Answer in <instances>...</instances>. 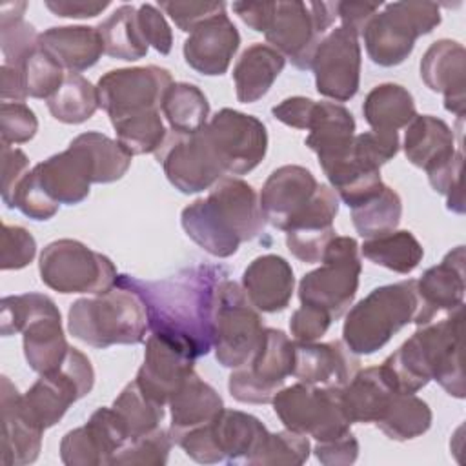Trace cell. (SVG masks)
I'll return each mask as SVG.
<instances>
[{"instance_id": "6da1fadb", "label": "cell", "mask_w": 466, "mask_h": 466, "mask_svg": "<svg viewBox=\"0 0 466 466\" xmlns=\"http://www.w3.org/2000/svg\"><path fill=\"white\" fill-rule=\"evenodd\" d=\"M228 277L222 266L198 264L160 280L118 275L116 284L140 297L151 333L198 359L213 350L218 289Z\"/></svg>"}, {"instance_id": "7a4b0ae2", "label": "cell", "mask_w": 466, "mask_h": 466, "mask_svg": "<svg viewBox=\"0 0 466 466\" xmlns=\"http://www.w3.org/2000/svg\"><path fill=\"white\" fill-rule=\"evenodd\" d=\"M462 306L428 324L393 351L379 368L388 384L399 393H417L430 380L455 399H464L461 368Z\"/></svg>"}, {"instance_id": "3957f363", "label": "cell", "mask_w": 466, "mask_h": 466, "mask_svg": "<svg viewBox=\"0 0 466 466\" xmlns=\"http://www.w3.org/2000/svg\"><path fill=\"white\" fill-rule=\"evenodd\" d=\"M67 328L75 339L98 350L140 344L149 329L140 297L118 284L109 291L75 300L67 313Z\"/></svg>"}, {"instance_id": "277c9868", "label": "cell", "mask_w": 466, "mask_h": 466, "mask_svg": "<svg viewBox=\"0 0 466 466\" xmlns=\"http://www.w3.org/2000/svg\"><path fill=\"white\" fill-rule=\"evenodd\" d=\"M0 333L4 337L22 333L25 360L38 375L58 370L71 348L62 329L60 309L42 293L4 297Z\"/></svg>"}, {"instance_id": "5b68a950", "label": "cell", "mask_w": 466, "mask_h": 466, "mask_svg": "<svg viewBox=\"0 0 466 466\" xmlns=\"http://www.w3.org/2000/svg\"><path fill=\"white\" fill-rule=\"evenodd\" d=\"M415 282V279H406L379 286L350 308L342 326V342L351 353L371 355L413 322L419 309Z\"/></svg>"}, {"instance_id": "8992f818", "label": "cell", "mask_w": 466, "mask_h": 466, "mask_svg": "<svg viewBox=\"0 0 466 466\" xmlns=\"http://www.w3.org/2000/svg\"><path fill=\"white\" fill-rule=\"evenodd\" d=\"M441 24V7L435 2L406 0L384 5L362 31L366 53L373 64L393 67L413 51L415 40Z\"/></svg>"}, {"instance_id": "52a82bcc", "label": "cell", "mask_w": 466, "mask_h": 466, "mask_svg": "<svg viewBox=\"0 0 466 466\" xmlns=\"http://www.w3.org/2000/svg\"><path fill=\"white\" fill-rule=\"evenodd\" d=\"M320 268L306 273L299 282L300 304L315 306L340 319L351 306L362 271L360 248L353 237H333L320 258Z\"/></svg>"}, {"instance_id": "ba28073f", "label": "cell", "mask_w": 466, "mask_h": 466, "mask_svg": "<svg viewBox=\"0 0 466 466\" xmlns=\"http://www.w3.org/2000/svg\"><path fill=\"white\" fill-rule=\"evenodd\" d=\"M42 282L58 293L98 295L116 284V268L111 258L93 251L75 238L49 242L38 260Z\"/></svg>"}, {"instance_id": "9c48e42d", "label": "cell", "mask_w": 466, "mask_h": 466, "mask_svg": "<svg viewBox=\"0 0 466 466\" xmlns=\"http://www.w3.org/2000/svg\"><path fill=\"white\" fill-rule=\"evenodd\" d=\"M95 370L89 359L76 348H69L66 360L55 371L42 373L40 379L18 399L20 411L40 430L60 422L67 408L91 393Z\"/></svg>"}, {"instance_id": "30bf717a", "label": "cell", "mask_w": 466, "mask_h": 466, "mask_svg": "<svg viewBox=\"0 0 466 466\" xmlns=\"http://www.w3.org/2000/svg\"><path fill=\"white\" fill-rule=\"evenodd\" d=\"M271 404L286 430L313 437L317 442L342 437L351 426L340 390L297 382L279 390Z\"/></svg>"}, {"instance_id": "8fae6325", "label": "cell", "mask_w": 466, "mask_h": 466, "mask_svg": "<svg viewBox=\"0 0 466 466\" xmlns=\"http://www.w3.org/2000/svg\"><path fill=\"white\" fill-rule=\"evenodd\" d=\"M337 18V2H275L266 40L291 64L306 71L320 40Z\"/></svg>"}, {"instance_id": "7c38bea8", "label": "cell", "mask_w": 466, "mask_h": 466, "mask_svg": "<svg viewBox=\"0 0 466 466\" xmlns=\"http://www.w3.org/2000/svg\"><path fill=\"white\" fill-rule=\"evenodd\" d=\"M264 324L260 311L249 302L240 284L226 279L218 289L215 309L213 350L224 368H240L260 344Z\"/></svg>"}, {"instance_id": "4fadbf2b", "label": "cell", "mask_w": 466, "mask_h": 466, "mask_svg": "<svg viewBox=\"0 0 466 466\" xmlns=\"http://www.w3.org/2000/svg\"><path fill=\"white\" fill-rule=\"evenodd\" d=\"M293 340L275 328H264L262 339L251 359L235 368L228 379L231 397L244 404H268L284 388L293 371Z\"/></svg>"}, {"instance_id": "5bb4252c", "label": "cell", "mask_w": 466, "mask_h": 466, "mask_svg": "<svg viewBox=\"0 0 466 466\" xmlns=\"http://www.w3.org/2000/svg\"><path fill=\"white\" fill-rule=\"evenodd\" d=\"M224 173L246 175L266 157L268 131L253 115L224 107L202 127Z\"/></svg>"}, {"instance_id": "9a60e30c", "label": "cell", "mask_w": 466, "mask_h": 466, "mask_svg": "<svg viewBox=\"0 0 466 466\" xmlns=\"http://www.w3.org/2000/svg\"><path fill=\"white\" fill-rule=\"evenodd\" d=\"M171 84V73L158 66L113 69L102 75L96 84L98 106L111 122L146 111H160Z\"/></svg>"}, {"instance_id": "2e32d148", "label": "cell", "mask_w": 466, "mask_h": 466, "mask_svg": "<svg viewBox=\"0 0 466 466\" xmlns=\"http://www.w3.org/2000/svg\"><path fill=\"white\" fill-rule=\"evenodd\" d=\"M155 157L171 186L184 195L211 189L226 177L202 129L191 135L169 131Z\"/></svg>"}, {"instance_id": "e0dca14e", "label": "cell", "mask_w": 466, "mask_h": 466, "mask_svg": "<svg viewBox=\"0 0 466 466\" xmlns=\"http://www.w3.org/2000/svg\"><path fill=\"white\" fill-rule=\"evenodd\" d=\"M319 95L335 102L351 100L360 84V44L359 35L339 25L320 40L311 67Z\"/></svg>"}, {"instance_id": "ac0fdd59", "label": "cell", "mask_w": 466, "mask_h": 466, "mask_svg": "<svg viewBox=\"0 0 466 466\" xmlns=\"http://www.w3.org/2000/svg\"><path fill=\"white\" fill-rule=\"evenodd\" d=\"M129 442L113 408H98L89 420L60 441V461L67 466H111V459Z\"/></svg>"}, {"instance_id": "d6986e66", "label": "cell", "mask_w": 466, "mask_h": 466, "mask_svg": "<svg viewBox=\"0 0 466 466\" xmlns=\"http://www.w3.org/2000/svg\"><path fill=\"white\" fill-rule=\"evenodd\" d=\"M317 187V178L302 166L288 164L271 171L258 195L266 222L286 231L306 211Z\"/></svg>"}, {"instance_id": "ffe728a7", "label": "cell", "mask_w": 466, "mask_h": 466, "mask_svg": "<svg viewBox=\"0 0 466 466\" xmlns=\"http://www.w3.org/2000/svg\"><path fill=\"white\" fill-rule=\"evenodd\" d=\"M195 360L197 359L180 346L151 333L146 340L144 362L135 380L149 399L166 406L195 371Z\"/></svg>"}, {"instance_id": "44dd1931", "label": "cell", "mask_w": 466, "mask_h": 466, "mask_svg": "<svg viewBox=\"0 0 466 466\" xmlns=\"http://www.w3.org/2000/svg\"><path fill=\"white\" fill-rule=\"evenodd\" d=\"M464 246H457L415 282L419 309L413 322L417 326L437 320L464 306Z\"/></svg>"}, {"instance_id": "7402d4cb", "label": "cell", "mask_w": 466, "mask_h": 466, "mask_svg": "<svg viewBox=\"0 0 466 466\" xmlns=\"http://www.w3.org/2000/svg\"><path fill=\"white\" fill-rule=\"evenodd\" d=\"M339 213V197L328 184H319L306 211L286 229L289 253L306 264L320 262L328 242L335 237L333 220Z\"/></svg>"}, {"instance_id": "603a6c76", "label": "cell", "mask_w": 466, "mask_h": 466, "mask_svg": "<svg viewBox=\"0 0 466 466\" xmlns=\"http://www.w3.org/2000/svg\"><path fill=\"white\" fill-rule=\"evenodd\" d=\"M295 360L291 375L299 382L342 390L359 371V357L342 340L299 342L293 340Z\"/></svg>"}, {"instance_id": "cb8c5ba5", "label": "cell", "mask_w": 466, "mask_h": 466, "mask_svg": "<svg viewBox=\"0 0 466 466\" xmlns=\"http://www.w3.org/2000/svg\"><path fill=\"white\" fill-rule=\"evenodd\" d=\"M217 220L242 242L257 238L266 226L258 195L238 177H222L206 197Z\"/></svg>"}, {"instance_id": "d4e9b609", "label": "cell", "mask_w": 466, "mask_h": 466, "mask_svg": "<svg viewBox=\"0 0 466 466\" xmlns=\"http://www.w3.org/2000/svg\"><path fill=\"white\" fill-rule=\"evenodd\" d=\"M240 46V35L229 16L213 15L200 22L184 40V60L200 75L220 76L228 71Z\"/></svg>"}, {"instance_id": "484cf974", "label": "cell", "mask_w": 466, "mask_h": 466, "mask_svg": "<svg viewBox=\"0 0 466 466\" xmlns=\"http://www.w3.org/2000/svg\"><path fill=\"white\" fill-rule=\"evenodd\" d=\"M420 78L433 93H442L446 111L459 120L466 111V51L455 40L433 42L420 58Z\"/></svg>"}, {"instance_id": "4316f807", "label": "cell", "mask_w": 466, "mask_h": 466, "mask_svg": "<svg viewBox=\"0 0 466 466\" xmlns=\"http://www.w3.org/2000/svg\"><path fill=\"white\" fill-rule=\"evenodd\" d=\"M268 435V428L255 415L238 410L224 408L215 420L206 424L215 464L222 461L251 464Z\"/></svg>"}, {"instance_id": "83f0119b", "label": "cell", "mask_w": 466, "mask_h": 466, "mask_svg": "<svg viewBox=\"0 0 466 466\" xmlns=\"http://www.w3.org/2000/svg\"><path fill=\"white\" fill-rule=\"evenodd\" d=\"M304 144L317 153L322 171L344 160L355 138V118L337 102H315Z\"/></svg>"}, {"instance_id": "f1b7e54d", "label": "cell", "mask_w": 466, "mask_h": 466, "mask_svg": "<svg viewBox=\"0 0 466 466\" xmlns=\"http://www.w3.org/2000/svg\"><path fill=\"white\" fill-rule=\"evenodd\" d=\"M295 288L291 264L280 255H260L242 273V289L262 313H279L289 306Z\"/></svg>"}, {"instance_id": "f546056e", "label": "cell", "mask_w": 466, "mask_h": 466, "mask_svg": "<svg viewBox=\"0 0 466 466\" xmlns=\"http://www.w3.org/2000/svg\"><path fill=\"white\" fill-rule=\"evenodd\" d=\"M31 173L44 193L56 204H80L87 198L93 184L87 160L73 146L36 164Z\"/></svg>"}, {"instance_id": "4dcf8cb0", "label": "cell", "mask_w": 466, "mask_h": 466, "mask_svg": "<svg viewBox=\"0 0 466 466\" xmlns=\"http://www.w3.org/2000/svg\"><path fill=\"white\" fill-rule=\"evenodd\" d=\"M2 464L25 466L38 459L44 430L24 417L18 406L20 393L9 377H2Z\"/></svg>"}, {"instance_id": "1f68e13d", "label": "cell", "mask_w": 466, "mask_h": 466, "mask_svg": "<svg viewBox=\"0 0 466 466\" xmlns=\"http://www.w3.org/2000/svg\"><path fill=\"white\" fill-rule=\"evenodd\" d=\"M167 404L171 410L169 433L173 442L184 433L215 420L224 410V400L217 390L195 371L184 380Z\"/></svg>"}, {"instance_id": "d6a6232c", "label": "cell", "mask_w": 466, "mask_h": 466, "mask_svg": "<svg viewBox=\"0 0 466 466\" xmlns=\"http://www.w3.org/2000/svg\"><path fill=\"white\" fill-rule=\"evenodd\" d=\"M38 46L69 73L93 67L104 53L100 31L91 25L49 27L40 33Z\"/></svg>"}, {"instance_id": "836d02e7", "label": "cell", "mask_w": 466, "mask_h": 466, "mask_svg": "<svg viewBox=\"0 0 466 466\" xmlns=\"http://www.w3.org/2000/svg\"><path fill=\"white\" fill-rule=\"evenodd\" d=\"M284 66L286 58L277 49L268 44H251L233 67L237 100L242 104L260 100L282 73Z\"/></svg>"}, {"instance_id": "e575fe53", "label": "cell", "mask_w": 466, "mask_h": 466, "mask_svg": "<svg viewBox=\"0 0 466 466\" xmlns=\"http://www.w3.org/2000/svg\"><path fill=\"white\" fill-rule=\"evenodd\" d=\"M406 158L424 171L455 155V135L451 127L433 115H417L406 126Z\"/></svg>"}, {"instance_id": "d590c367", "label": "cell", "mask_w": 466, "mask_h": 466, "mask_svg": "<svg viewBox=\"0 0 466 466\" xmlns=\"http://www.w3.org/2000/svg\"><path fill=\"white\" fill-rule=\"evenodd\" d=\"M395 393L399 391L388 384L380 368L373 366L357 371L355 377L340 390V399L351 424H375Z\"/></svg>"}, {"instance_id": "8d00e7d4", "label": "cell", "mask_w": 466, "mask_h": 466, "mask_svg": "<svg viewBox=\"0 0 466 466\" xmlns=\"http://www.w3.org/2000/svg\"><path fill=\"white\" fill-rule=\"evenodd\" d=\"M362 115L373 131L397 133L417 116V107L411 93L406 87L386 82L375 86L366 95Z\"/></svg>"}, {"instance_id": "74e56055", "label": "cell", "mask_w": 466, "mask_h": 466, "mask_svg": "<svg viewBox=\"0 0 466 466\" xmlns=\"http://www.w3.org/2000/svg\"><path fill=\"white\" fill-rule=\"evenodd\" d=\"M69 146L78 149L87 160L93 184H109L120 180L129 166L131 155L113 138L98 131H87L75 137Z\"/></svg>"}, {"instance_id": "f35d334b", "label": "cell", "mask_w": 466, "mask_h": 466, "mask_svg": "<svg viewBox=\"0 0 466 466\" xmlns=\"http://www.w3.org/2000/svg\"><path fill=\"white\" fill-rule=\"evenodd\" d=\"M180 224L186 235L213 257L226 258L238 251L240 240L217 220L206 198H197L186 206L180 213Z\"/></svg>"}, {"instance_id": "ab89813d", "label": "cell", "mask_w": 466, "mask_h": 466, "mask_svg": "<svg viewBox=\"0 0 466 466\" xmlns=\"http://www.w3.org/2000/svg\"><path fill=\"white\" fill-rule=\"evenodd\" d=\"M104 42V53L118 60H140L147 55V42L137 20V7L118 5L104 22L96 25Z\"/></svg>"}, {"instance_id": "60d3db41", "label": "cell", "mask_w": 466, "mask_h": 466, "mask_svg": "<svg viewBox=\"0 0 466 466\" xmlns=\"http://www.w3.org/2000/svg\"><path fill=\"white\" fill-rule=\"evenodd\" d=\"M360 253L370 262L400 275L411 273L424 257L420 242L408 229H393L390 233L366 238L360 246Z\"/></svg>"}, {"instance_id": "b9f144b4", "label": "cell", "mask_w": 466, "mask_h": 466, "mask_svg": "<svg viewBox=\"0 0 466 466\" xmlns=\"http://www.w3.org/2000/svg\"><path fill=\"white\" fill-rule=\"evenodd\" d=\"M433 415L426 400L415 393H395L375 426L391 441H410L424 435Z\"/></svg>"}, {"instance_id": "7bdbcfd3", "label": "cell", "mask_w": 466, "mask_h": 466, "mask_svg": "<svg viewBox=\"0 0 466 466\" xmlns=\"http://www.w3.org/2000/svg\"><path fill=\"white\" fill-rule=\"evenodd\" d=\"M162 115L166 116L171 131L197 133L208 124L209 102L206 95L189 82H173L162 100Z\"/></svg>"}, {"instance_id": "ee69618b", "label": "cell", "mask_w": 466, "mask_h": 466, "mask_svg": "<svg viewBox=\"0 0 466 466\" xmlns=\"http://www.w3.org/2000/svg\"><path fill=\"white\" fill-rule=\"evenodd\" d=\"M98 107L96 86L78 73H67L56 93L47 98L51 116L64 124H82L89 120Z\"/></svg>"}, {"instance_id": "f6af8a7d", "label": "cell", "mask_w": 466, "mask_h": 466, "mask_svg": "<svg viewBox=\"0 0 466 466\" xmlns=\"http://www.w3.org/2000/svg\"><path fill=\"white\" fill-rule=\"evenodd\" d=\"M111 408L122 422L129 442L155 431L164 420V406L149 399L137 380L124 386Z\"/></svg>"}, {"instance_id": "bcb514c9", "label": "cell", "mask_w": 466, "mask_h": 466, "mask_svg": "<svg viewBox=\"0 0 466 466\" xmlns=\"http://www.w3.org/2000/svg\"><path fill=\"white\" fill-rule=\"evenodd\" d=\"M402 217V200L395 189H382L370 200L351 208V222L362 238L379 237L397 229Z\"/></svg>"}, {"instance_id": "7dc6e473", "label": "cell", "mask_w": 466, "mask_h": 466, "mask_svg": "<svg viewBox=\"0 0 466 466\" xmlns=\"http://www.w3.org/2000/svg\"><path fill=\"white\" fill-rule=\"evenodd\" d=\"M27 2L0 4V47L4 64L20 66V62L38 47V33L33 24L24 20Z\"/></svg>"}, {"instance_id": "c3c4849f", "label": "cell", "mask_w": 466, "mask_h": 466, "mask_svg": "<svg viewBox=\"0 0 466 466\" xmlns=\"http://www.w3.org/2000/svg\"><path fill=\"white\" fill-rule=\"evenodd\" d=\"M113 124L116 133V142L131 155L157 153V149L166 140V127L160 118V111H146L118 118Z\"/></svg>"}, {"instance_id": "681fc988", "label": "cell", "mask_w": 466, "mask_h": 466, "mask_svg": "<svg viewBox=\"0 0 466 466\" xmlns=\"http://www.w3.org/2000/svg\"><path fill=\"white\" fill-rule=\"evenodd\" d=\"M18 67L25 93L33 98H51L66 78L62 66L40 46L35 47Z\"/></svg>"}, {"instance_id": "f907efd6", "label": "cell", "mask_w": 466, "mask_h": 466, "mask_svg": "<svg viewBox=\"0 0 466 466\" xmlns=\"http://www.w3.org/2000/svg\"><path fill=\"white\" fill-rule=\"evenodd\" d=\"M173 439L169 430L157 428L127 442L113 459L111 466H164L167 462Z\"/></svg>"}, {"instance_id": "816d5d0a", "label": "cell", "mask_w": 466, "mask_h": 466, "mask_svg": "<svg viewBox=\"0 0 466 466\" xmlns=\"http://www.w3.org/2000/svg\"><path fill=\"white\" fill-rule=\"evenodd\" d=\"M311 444L308 435L297 433L291 430H282L277 433H269L260 451L255 455L251 464L258 466H275V464H289L299 466L304 464L309 457Z\"/></svg>"}, {"instance_id": "f5cc1de1", "label": "cell", "mask_w": 466, "mask_h": 466, "mask_svg": "<svg viewBox=\"0 0 466 466\" xmlns=\"http://www.w3.org/2000/svg\"><path fill=\"white\" fill-rule=\"evenodd\" d=\"M433 191L446 197V206L453 213H464L462 198V151H455L448 160L426 171Z\"/></svg>"}, {"instance_id": "db71d44e", "label": "cell", "mask_w": 466, "mask_h": 466, "mask_svg": "<svg viewBox=\"0 0 466 466\" xmlns=\"http://www.w3.org/2000/svg\"><path fill=\"white\" fill-rule=\"evenodd\" d=\"M36 255V240L35 237L22 226H2V240H0V268L7 269H22L33 262Z\"/></svg>"}, {"instance_id": "11a10c76", "label": "cell", "mask_w": 466, "mask_h": 466, "mask_svg": "<svg viewBox=\"0 0 466 466\" xmlns=\"http://www.w3.org/2000/svg\"><path fill=\"white\" fill-rule=\"evenodd\" d=\"M38 131V120L24 102L0 104V137L2 144H25Z\"/></svg>"}, {"instance_id": "9f6ffc18", "label": "cell", "mask_w": 466, "mask_h": 466, "mask_svg": "<svg viewBox=\"0 0 466 466\" xmlns=\"http://www.w3.org/2000/svg\"><path fill=\"white\" fill-rule=\"evenodd\" d=\"M158 7L169 15V18L175 22V25L184 31L191 33L200 22L206 18L224 13L226 4L224 2H158Z\"/></svg>"}, {"instance_id": "6f0895ef", "label": "cell", "mask_w": 466, "mask_h": 466, "mask_svg": "<svg viewBox=\"0 0 466 466\" xmlns=\"http://www.w3.org/2000/svg\"><path fill=\"white\" fill-rule=\"evenodd\" d=\"M137 20L147 46L160 55H167L173 47V35L160 9L153 4H142L137 7Z\"/></svg>"}, {"instance_id": "680465c9", "label": "cell", "mask_w": 466, "mask_h": 466, "mask_svg": "<svg viewBox=\"0 0 466 466\" xmlns=\"http://www.w3.org/2000/svg\"><path fill=\"white\" fill-rule=\"evenodd\" d=\"M331 320L328 311L302 304L289 319V331L299 342H315L328 331Z\"/></svg>"}, {"instance_id": "91938a15", "label": "cell", "mask_w": 466, "mask_h": 466, "mask_svg": "<svg viewBox=\"0 0 466 466\" xmlns=\"http://www.w3.org/2000/svg\"><path fill=\"white\" fill-rule=\"evenodd\" d=\"M315 457L324 466H348L353 464L359 457V442L351 431L342 437L317 442L313 446Z\"/></svg>"}, {"instance_id": "94428289", "label": "cell", "mask_w": 466, "mask_h": 466, "mask_svg": "<svg viewBox=\"0 0 466 466\" xmlns=\"http://www.w3.org/2000/svg\"><path fill=\"white\" fill-rule=\"evenodd\" d=\"M29 173L25 153L11 144H2V200L7 206L16 186Z\"/></svg>"}, {"instance_id": "6125c7cd", "label": "cell", "mask_w": 466, "mask_h": 466, "mask_svg": "<svg viewBox=\"0 0 466 466\" xmlns=\"http://www.w3.org/2000/svg\"><path fill=\"white\" fill-rule=\"evenodd\" d=\"M315 107V100L306 98V96H289L284 98L280 104L273 106L271 115L295 129H308L309 120H311V113Z\"/></svg>"}, {"instance_id": "be15d7a7", "label": "cell", "mask_w": 466, "mask_h": 466, "mask_svg": "<svg viewBox=\"0 0 466 466\" xmlns=\"http://www.w3.org/2000/svg\"><path fill=\"white\" fill-rule=\"evenodd\" d=\"M379 5L380 2H337V16L344 27L362 35L366 24L379 11Z\"/></svg>"}, {"instance_id": "e7e4bbea", "label": "cell", "mask_w": 466, "mask_h": 466, "mask_svg": "<svg viewBox=\"0 0 466 466\" xmlns=\"http://www.w3.org/2000/svg\"><path fill=\"white\" fill-rule=\"evenodd\" d=\"M46 7L62 18H93L109 7V2L93 0H46Z\"/></svg>"}, {"instance_id": "03108f58", "label": "cell", "mask_w": 466, "mask_h": 466, "mask_svg": "<svg viewBox=\"0 0 466 466\" xmlns=\"http://www.w3.org/2000/svg\"><path fill=\"white\" fill-rule=\"evenodd\" d=\"M231 7L248 27L257 33H266L273 18L275 2H233Z\"/></svg>"}, {"instance_id": "003e7915", "label": "cell", "mask_w": 466, "mask_h": 466, "mask_svg": "<svg viewBox=\"0 0 466 466\" xmlns=\"http://www.w3.org/2000/svg\"><path fill=\"white\" fill-rule=\"evenodd\" d=\"M0 78H2V86H0L2 102H24L27 98L18 66L2 64Z\"/></svg>"}]
</instances>
